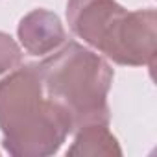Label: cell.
Returning a JSON list of instances; mask_svg holds the SVG:
<instances>
[{"mask_svg": "<svg viewBox=\"0 0 157 157\" xmlns=\"http://www.w3.org/2000/svg\"><path fill=\"white\" fill-rule=\"evenodd\" d=\"M0 129L4 148L17 157L52 155L70 133L67 117L44 94L37 65H24L0 82Z\"/></svg>", "mask_w": 157, "mask_h": 157, "instance_id": "cell-1", "label": "cell"}, {"mask_svg": "<svg viewBox=\"0 0 157 157\" xmlns=\"http://www.w3.org/2000/svg\"><path fill=\"white\" fill-rule=\"evenodd\" d=\"M46 98L56 104L76 133L91 124H109L107 93L113 68L74 41L37 65Z\"/></svg>", "mask_w": 157, "mask_h": 157, "instance_id": "cell-2", "label": "cell"}, {"mask_svg": "<svg viewBox=\"0 0 157 157\" xmlns=\"http://www.w3.org/2000/svg\"><path fill=\"white\" fill-rule=\"evenodd\" d=\"M155 41H157L155 10L148 8L139 11H128L104 54L118 65L153 67Z\"/></svg>", "mask_w": 157, "mask_h": 157, "instance_id": "cell-3", "label": "cell"}, {"mask_svg": "<svg viewBox=\"0 0 157 157\" xmlns=\"http://www.w3.org/2000/svg\"><path fill=\"white\" fill-rule=\"evenodd\" d=\"M128 10L115 0H68L67 21L70 30L87 44L104 52Z\"/></svg>", "mask_w": 157, "mask_h": 157, "instance_id": "cell-4", "label": "cell"}, {"mask_svg": "<svg viewBox=\"0 0 157 157\" xmlns=\"http://www.w3.org/2000/svg\"><path fill=\"white\" fill-rule=\"evenodd\" d=\"M19 39L32 56H46L57 50L67 35L57 15L46 10H33L21 21Z\"/></svg>", "mask_w": 157, "mask_h": 157, "instance_id": "cell-5", "label": "cell"}, {"mask_svg": "<svg viewBox=\"0 0 157 157\" xmlns=\"http://www.w3.org/2000/svg\"><path fill=\"white\" fill-rule=\"evenodd\" d=\"M68 155H120V148L107 124H91L76 131Z\"/></svg>", "mask_w": 157, "mask_h": 157, "instance_id": "cell-6", "label": "cell"}, {"mask_svg": "<svg viewBox=\"0 0 157 157\" xmlns=\"http://www.w3.org/2000/svg\"><path fill=\"white\" fill-rule=\"evenodd\" d=\"M22 61V54L19 44L11 39V35L0 32V74L15 68Z\"/></svg>", "mask_w": 157, "mask_h": 157, "instance_id": "cell-7", "label": "cell"}]
</instances>
